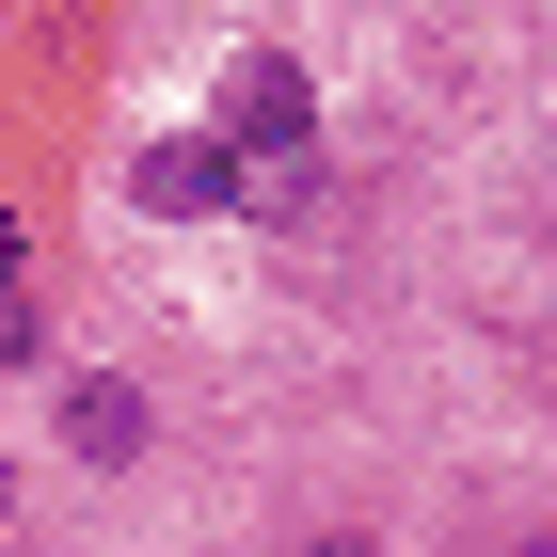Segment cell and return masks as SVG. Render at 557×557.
Returning <instances> with one entry per match:
<instances>
[{
    "mask_svg": "<svg viewBox=\"0 0 557 557\" xmlns=\"http://www.w3.org/2000/svg\"><path fill=\"white\" fill-rule=\"evenodd\" d=\"M287 557H383V525H367V510H319V525H302Z\"/></svg>",
    "mask_w": 557,
    "mask_h": 557,
    "instance_id": "obj_4",
    "label": "cell"
},
{
    "mask_svg": "<svg viewBox=\"0 0 557 557\" xmlns=\"http://www.w3.org/2000/svg\"><path fill=\"white\" fill-rule=\"evenodd\" d=\"M144 208H160V223L239 208V160H223V144H160V160H144Z\"/></svg>",
    "mask_w": 557,
    "mask_h": 557,
    "instance_id": "obj_3",
    "label": "cell"
},
{
    "mask_svg": "<svg viewBox=\"0 0 557 557\" xmlns=\"http://www.w3.org/2000/svg\"><path fill=\"white\" fill-rule=\"evenodd\" d=\"M208 144L239 175H302V160H319V81H302V48H239V64H223Z\"/></svg>",
    "mask_w": 557,
    "mask_h": 557,
    "instance_id": "obj_1",
    "label": "cell"
},
{
    "mask_svg": "<svg viewBox=\"0 0 557 557\" xmlns=\"http://www.w3.org/2000/svg\"><path fill=\"white\" fill-rule=\"evenodd\" d=\"M510 557H557V510H542V525H525V542H510Z\"/></svg>",
    "mask_w": 557,
    "mask_h": 557,
    "instance_id": "obj_6",
    "label": "cell"
},
{
    "mask_svg": "<svg viewBox=\"0 0 557 557\" xmlns=\"http://www.w3.org/2000/svg\"><path fill=\"white\" fill-rule=\"evenodd\" d=\"M48 430H64V462H81V478H128L144 446H160V398H144L128 367H81V383L48 398Z\"/></svg>",
    "mask_w": 557,
    "mask_h": 557,
    "instance_id": "obj_2",
    "label": "cell"
},
{
    "mask_svg": "<svg viewBox=\"0 0 557 557\" xmlns=\"http://www.w3.org/2000/svg\"><path fill=\"white\" fill-rule=\"evenodd\" d=\"M0 542H16V430H0Z\"/></svg>",
    "mask_w": 557,
    "mask_h": 557,
    "instance_id": "obj_5",
    "label": "cell"
}]
</instances>
